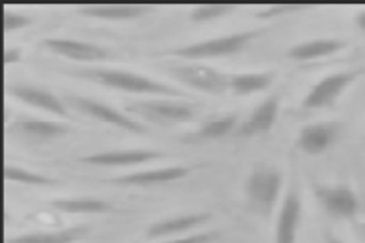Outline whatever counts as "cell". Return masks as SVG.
<instances>
[{
	"label": "cell",
	"mask_w": 365,
	"mask_h": 243,
	"mask_svg": "<svg viewBox=\"0 0 365 243\" xmlns=\"http://www.w3.org/2000/svg\"><path fill=\"white\" fill-rule=\"evenodd\" d=\"M302 8H307V6H304V4H293V2H282V4H268V6H262L261 10L257 11V17L268 19V17L285 16V14H289V11L302 10Z\"/></svg>",
	"instance_id": "27"
},
{
	"label": "cell",
	"mask_w": 365,
	"mask_h": 243,
	"mask_svg": "<svg viewBox=\"0 0 365 243\" xmlns=\"http://www.w3.org/2000/svg\"><path fill=\"white\" fill-rule=\"evenodd\" d=\"M168 154L150 148H128V150H105V152L84 156L82 162L99 167H131V165H145L156 160H164Z\"/></svg>",
	"instance_id": "11"
},
{
	"label": "cell",
	"mask_w": 365,
	"mask_h": 243,
	"mask_svg": "<svg viewBox=\"0 0 365 243\" xmlns=\"http://www.w3.org/2000/svg\"><path fill=\"white\" fill-rule=\"evenodd\" d=\"M282 185H284L282 171L276 170L274 165H253V170L250 171L244 185V192L250 210L255 215L268 219L272 215V211L276 210L279 194H282Z\"/></svg>",
	"instance_id": "2"
},
{
	"label": "cell",
	"mask_w": 365,
	"mask_h": 243,
	"mask_svg": "<svg viewBox=\"0 0 365 243\" xmlns=\"http://www.w3.org/2000/svg\"><path fill=\"white\" fill-rule=\"evenodd\" d=\"M23 51L21 48H6L4 50V63L6 65H11V63L21 61Z\"/></svg>",
	"instance_id": "29"
},
{
	"label": "cell",
	"mask_w": 365,
	"mask_h": 243,
	"mask_svg": "<svg viewBox=\"0 0 365 243\" xmlns=\"http://www.w3.org/2000/svg\"><path fill=\"white\" fill-rule=\"evenodd\" d=\"M86 227H71L51 232H29L19 236H8L6 243H74L86 236Z\"/></svg>",
	"instance_id": "21"
},
{
	"label": "cell",
	"mask_w": 365,
	"mask_h": 243,
	"mask_svg": "<svg viewBox=\"0 0 365 243\" xmlns=\"http://www.w3.org/2000/svg\"><path fill=\"white\" fill-rule=\"evenodd\" d=\"M65 101H67L68 107L76 108L78 113L99 120L103 124L114 125V128L130 131V133H145V128H143L139 120L130 116V114L122 113L118 108L110 107L107 103L99 101V99H91V97L84 95H68Z\"/></svg>",
	"instance_id": "6"
},
{
	"label": "cell",
	"mask_w": 365,
	"mask_h": 243,
	"mask_svg": "<svg viewBox=\"0 0 365 243\" xmlns=\"http://www.w3.org/2000/svg\"><path fill=\"white\" fill-rule=\"evenodd\" d=\"M325 243H344L341 238H336L333 234H325Z\"/></svg>",
	"instance_id": "31"
},
{
	"label": "cell",
	"mask_w": 365,
	"mask_h": 243,
	"mask_svg": "<svg viewBox=\"0 0 365 243\" xmlns=\"http://www.w3.org/2000/svg\"><path fill=\"white\" fill-rule=\"evenodd\" d=\"M274 82V73H236L230 74L228 90L234 95L245 97L268 90Z\"/></svg>",
	"instance_id": "22"
},
{
	"label": "cell",
	"mask_w": 365,
	"mask_h": 243,
	"mask_svg": "<svg viewBox=\"0 0 365 243\" xmlns=\"http://www.w3.org/2000/svg\"><path fill=\"white\" fill-rule=\"evenodd\" d=\"M301 194L297 185H291L279 205L278 222L274 232V243H297L299 224H301Z\"/></svg>",
	"instance_id": "12"
},
{
	"label": "cell",
	"mask_w": 365,
	"mask_h": 243,
	"mask_svg": "<svg viewBox=\"0 0 365 243\" xmlns=\"http://www.w3.org/2000/svg\"><path fill=\"white\" fill-rule=\"evenodd\" d=\"M51 207L59 213H67V215H97V213H107L113 210V205L99 198H61L53 200Z\"/></svg>",
	"instance_id": "23"
},
{
	"label": "cell",
	"mask_w": 365,
	"mask_h": 243,
	"mask_svg": "<svg viewBox=\"0 0 365 243\" xmlns=\"http://www.w3.org/2000/svg\"><path fill=\"white\" fill-rule=\"evenodd\" d=\"M354 23H356V27H358L359 31L365 34V8L356 14V17H354Z\"/></svg>",
	"instance_id": "30"
},
{
	"label": "cell",
	"mask_w": 365,
	"mask_h": 243,
	"mask_svg": "<svg viewBox=\"0 0 365 243\" xmlns=\"http://www.w3.org/2000/svg\"><path fill=\"white\" fill-rule=\"evenodd\" d=\"M8 131H14L17 135L27 137L33 141H51V139H59V137L68 135L67 124L56 122V120H44L36 118V116H27V114H19L14 120V124L8 125Z\"/></svg>",
	"instance_id": "13"
},
{
	"label": "cell",
	"mask_w": 365,
	"mask_h": 243,
	"mask_svg": "<svg viewBox=\"0 0 365 243\" xmlns=\"http://www.w3.org/2000/svg\"><path fill=\"white\" fill-rule=\"evenodd\" d=\"M314 196L325 213L336 221H348L359 213V198L348 185H314Z\"/></svg>",
	"instance_id": "9"
},
{
	"label": "cell",
	"mask_w": 365,
	"mask_h": 243,
	"mask_svg": "<svg viewBox=\"0 0 365 243\" xmlns=\"http://www.w3.org/2000/svg\"><path fill=\"white\" fill-rule=\"evenodd\" d=\"M278 113L279 95L278 93H272V95H268L264 101H261V105H257V107L251 110L247 120L240 124L236 133H238V137H255L262 135V133H268V131L274 128V124H276Z\"/></svg>",
	"instance_id": "16"
},
{
	"label": "cell",
	"mask_w": 365,
	"mask_h": 243,
	"mask_svg": "<svg viewBox=\"0 0 365 243\" xmlns=\"http://www.w3.org/2000/svg\"><path fill=\"white\" fill-rule=\"evenodd\" d=\"M125 113L133 118L150 122L156 125H173L190 122L196 114L194 103L187 99H175V97H150V99H139V101L128 103Z\"/></svg>",
	"instance_id": "3"
},
{
	"label": "cell",
	"mask_w": 365,
	"mask_h": 243,
	"mask_svg": "<svg viewBox=\"0 0 365 243\" xmlns=\"http://www.w3.org/2000/svg\"><path fill=\"white\" fill-rule=\"evenodd\" d=\"M153 4L147 2H99V4H80L76 6V11L82 16L97 17V19H110V21H120V19H137L143 17L147 11L153 10Z\"/></svg>",
	"instance_id": "15"
},
{
	"label": "cell",
	"mask_w": 365,
	"mask_h": 243,
	"mask_svg": "<svg viewBox=\"0 0 365 243\" xmlns=\"http://www.w3.org/2000/svg\"><path fill=\"white\" fill-rule=\"evenodd\" d=\"M346 42L341 38H312L307 42H299L287 50V57L293 61H314L322 57H329L341 51Z\"/></svg>",
	"instance_id": "19"
},
{
	"label": "cell",
	"mask_w": 365,
	"mask_h": 243,
	"mask_svg": "<svg viewBox=\"0 0 365 243\" xmlns=\"http://www.w3.org/2000/svg\"><path fill=\"white\" fill-rule=\"evenodd\" d=\"M262 33L264 31H261V29H251V31L222 34V36H215V38L200 40V42H192V44L179 46V48H173L168 53L170 56L181 57V59H192V61L236 56L242 50H245L253 40L259 38Z\"/></svg>",
	"instance_id": "4"
},
{
	"label": "cell",
	"mask_w": 365,
	"mask_h": 243,
	"mask_svg": "<svg viewBox=\"0 0 365 243\" xmlns=\"http://www.w3.org/2000/svg\"><path fill=\"white\" fill-rule=\"evenodd\" d=\"M361 74H364V68H352V71L327 74L325 78L318 80L310 88L307 97L302 99V107L307 110H318V108L329 107L348 90V86H352Z\"/></svg>",
	"instance_id": "7"
},
{
	"label": "cell",
	"mask_w": 365,
	"mask_h": 243,
	"mask_svg": "<svg viewBox=\"0 0 365 243\" xmlns=\"http://www.w3.org/2000/svg\"><path fill=\"white\" fill-rule=\"evenodd\" d=\"M364 236H365V222H364Z\"/></svg>",
	"instance_id": "32"
},
{
	"label": "cell",
	"mask_w": 365,
	"mask_h": 243,
	"mask_svg": "<svg viewBox=\"0 0 365 243\" xmlns=\"http://www.w3.org/2000/svg\"><path fill=\"white\" fill-rule=\"evenodd\" d=\"M188 173H190V167H185V165H168V167L135 171V173H130V175L116 177L113 182L114 185H120V187H154V185L181 181Z\"/></svg>",
	"instance_id": "18"
},
{
	"label": "cell",
	"mask_w": 365,
	"mask_h": 243,
	"mask_svg": "<svg viewBox=\"0 0 365 243\" xmlns=\"http://www.w3.org/2000/svg\"><path fill=\"white\" fill-rule=\"evenodd\" d=\"M238 8V4H196L190 10V19L192 21H211V19H219L222 16H228L230 11Z\"/></svg>",
	"instance_id": "25"
},
{
	"label": "cell",
	"mask_w": 365,
	"mask_h": 243,
	"mask_svg": "<svg viewBox=\"0 0 365 243\" xmlns=\"http://www.w3.org/2000/svg\"><path fill=\"white\" fill-rule=\"evenodd\" d=\"M240 124L238 114H217V116H211L200 125L198 130L188 133L185 137L187 143H205V141H215V139H222L227 137L228 133H232Z\"/></svg>",
	"instance_id": "20"
},
{
	"label": "cell",
	"mask_w": 365,
	"mask_h": 243,
	"mask_svg": "<svg viewBox=\"0 0 365 243\" xmlns=\"http://www.w3.org/2000/svg\"><path fill=\"white\" fill-rule=\"evenodd\" d=\"M6 93L14 97V99H17V101H21L23 105H27V107L44 110V113L51 114V116H57V118H73L67 101H63L61 97H57L53 91L40 88V86L17 82V84L6 86Z\"/></svg>",
	"instance_id": "8"
},
{
	"label": "cell",
	"mask_w": 365,
	"mask_h": 243,
	"mask_svg": "<svg viewBox=\"0 0 365 243\" xmlns=\"http://www.w3.org/2000/svg\"><path fill=\"white\" fill-rule=\"evenodd\" d=\"M4 179L17 185H29V187H56L57 182L50 177L36 173V171H29L21 165H4Z\"/></svg>",
	"instance_id": "24"
},
{
	"label": "cell",
	"mask_w": 365,
	"mask_h": 243,
	"mask_svg": "<svg viewBox=\"0 0 365 243\" xmlns=\"http://www.w3.org/2000/svg\"><path fill=\"white\" fill-rule=\"evenodd\" d=\"M40 44L44 46L46 50L56 53L59 57L71 59V61L80 63H101L107 61L113 57V53L93 42H84V40L76 38H61V36H50L44 38Z\"/></svg>",
	"instance_id": "10"
},
{
	"label": "cell",
	"mask_w": 365,
	"mask_h": 243,
	"mask_svg": "<svg viewBox=\"0 0 365 243\" xmlns=\"http://www.w3.org/2000/svg\"><path fill=\"white\" fill-rule=\"evenodd\" d=\"M168 73L182 86L207 95H222L225 91H228V82H230V74H225L219 68L202 63L173 65L168 68Z\"/></svg>",
	"instance_id": "5"
},
{
	"label": "cell",
	"mask_w": 365,
	"mask_h": 243,
	"mask_svg": "<svg viewBox=\"0 0 365 243\" xmlns=\"http://www.w3.org/2000/svg\"><path fill=\"white\" fill-rule=\"evenodd\" d=\"M341 133V124L339 122H316V124L302 125L299 135H297V145L302 152L310 156L324 154L327 148L336 141Z\"/></svg>",
	"instance_id": "14"
},
{
	"label": "cell",
	"mask_w": 365,
	"mask_h": 243,
	"mask_svg": "<svg viewBox=\"0 0 365 243\" xmlns=\"http://www.w3.org/2000/svg\"><path fill=\"white\" fill-rule=\"evenodd\" d=\"M2 23H4L6 33H14V31H21V29H27L29 25H33L34 19L33 16L11 10V8H4V11H2Z\"/></svg>",
	"instance_id": "26"
},
{
	"label": "cell",
	"mask_w": 365,
	"mask_h": 243,
	"mask_svg": "<svg viewBox=\"0 0 365 243\" xmlns=\"http://www.w3.org/2000/svg\"><path fill=\"white\" fill-rule=\"evenodd\" d=\"M76 78L88 80L93 84L105 86L110 90L125 91V93H137V95H150V97H175V99H187V95L181 90H177L173 86L160 82V80L148 78L145 74L131 73L124 68H110V67H82L68 71Z\"/></svg>",
	"instance_id": "1"
},
{
	"label": "cell",
	"mask_w": 365,
	"mask_h": 243,
	"mask_svg": "<svg viewBox=\"0 0 365 243\" xmlns=\"http://www.w3.org/2000/svg\"><path fill=\"white\" fill-rule=\"evenodd\" d=\"M210 221L207 213H187V215H177L171 219H164L150 224L147 230L148 239H170V238H181L188 236L194 228L202 227Z\"/></svg>",
	"instance_id": "17"
},
{
	"label": "cell",
	"mask_w": 365,
	"mask_h": 243,
	"mask_svg": "<svg viewBox=\"0 0 365 243\" xmlns=\"http://www.w3.org/2000/svg\"><path fill=\"white\" fill-rule=\"evenodd\" d=\"M215 239H217V234L200 232V234H188V236H181V238L160 239L158 243H213Z\"/></svg>",
	"instance_id": "28"
}]
</instances>
